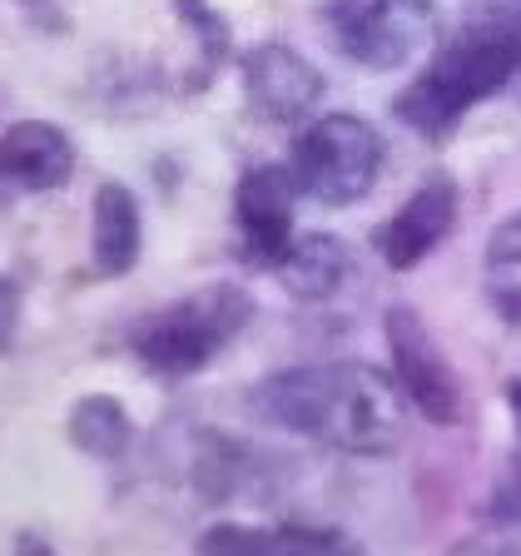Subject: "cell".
I'll return each instance as SVG.
<instances>
[{"mask_svg": "<svg viewBox=\"0 0 521 556\" xmlns=\"http://www.w3.org/2000/svg\"><path fill=\"white\" fill-rule=\"evenodd\" d=\"M174 11H179V21H185L189 30H194V40H199V70H194V80H204L208 70H219L224 50H229V25L208 11L204 0H174Z\"/></svg>", "mask_w": 521, "mask_h": 556, "instance_id": "5bb4252c", "label": "cell"}, {"mask_svg": "<svg viewBox=\"0 0 521 556\" xmlns=\"http://www.w3.org/2000/svg\"><path fill=\"white\" fill-rule=\"evenodd\" d=\"M139 243H144V219L125 185H100L90 208V258L104 278H125L139 264Z\"/></svg>", "mask_w": 521, "mask_h": 556, "instance_id": "8fae6325", "label": "cell"}, {"mask_svg": "<svg viewBox=\"0 0 521 556\" xmlns=\"http://www.w3.org/2000/svg\"><path fill=\"white\" fill-rule=\"evenodd\" d=\"M347 268H353V258H347L343 239H333V233H303V239H293L283 249L274 274L283 283V293H293L298 303H323L343 289Z\"/></svg>", "mask_w": 521, "mask_h": 556, "instance_id": "7c38bea8", "label": "cell"}, {"mask_svg": "<svg viewBox=\"0 0 521 556\" xmlns=\"http://www.w3.org/2000/svg\"><path fill=\"white\" fill-rule=\"evenodd\" d=\"M387 353H393V378L407 393V403L417 413L452 428L462 422V378L452 372L447 353L437 348V338L428 333L422 313L412 308H387Z\"/></svg>", "mask_w": 521, "mask_h": 556, "instance_id": "8992f818", "label": "cell"}, {"mask_svg": "<svg viewBox=\"0 0 521 556\" xmlns=\"http://www.w3.org/2000/svg\"><path fill=\"white\" fill-rule=\"evenodd\" d=\"M258 417L343 452H393L403 438L407 393L397 378L363 363H318L264 378L249 393Z\"/></svg>", "mask_w": 521, "mask_h": 556, "instance_id": "6da1fadb", "label": "cell"}, {"mask_svg": "<svg viewBox=\"0 0 521 556\" xmlns=\"http://www.w3.org/2000/svg\"><path fill=\"white\" fill-rule=\"evenodd\" d=\"M15 328H21V283L0 274V353H11Z\"/></svg>", "mask_w": 521, "mask_h": 556, "instance_id": "e0dca14e", "label": "cell"}, {"mask_svg": "<svg viewBox=\"0 0 521 556\" xmlns=\"http://www.w3.org/2000/svg\"><path fill=\"white\" fill-rule=\"evenodd\" d=\"M69 442L85 452V457H100V463H115L125 457L129 442H135V422H129L125 403L110 393H90L75 403L69 413Z\"/></svg>", "mask_w": 521, "mask_h": 556, "instance_id": "4fadbf2b", "label": "cell"}, {"mask_svg": "<svg viewBox=\"0 0 521 556\" xmlns=\"http://www.w3.org/2000/svg\"><path fill=\"white\" fill-rule=\"evenodd\" d=\"M486 299L507 324L521 328V258H486Z\"/></svg>", "mask_w": 521, "mask_h": 556, "instance_id": "9a60e30c", "label": "cell"}, {"mask_svg": "<svg viewBox=\"0 0 521 556\" xmlns=\"http://www.w3.org/2000/svg\"><path fill=\"white\" fill-rule=\"evenodd\" d=\"M303 189L289 164H258L233 189V219L243 233V254L258 268H274L293 243V199Z\"/></svg>", "mask_w": 521, "mask_h": 556, "instance_id": "52a82bcc", "label": "cell"}, {"mask_svg": "<svg viewBox=\"0 0 521 556\" xmlns=\"http://www.w3.org/2000/svg\"><path fill=\"white\" fill-rule=\"evenodd\" d=\"M69 174H75V144L60 125L21 119L0 135V185L46 194V189L69 185Z\"/></svg>", "mask_w": 521, "mask_h": 556, "instance_id": "30bf717a", "label": "cell"}, {"mask_svg": "<svg viewBox=\"0 0 521 556\" xmlns=\"http://www.w3.org/2000/svg\"><path fill=\"white\" fill-rule=\"evenodd\" d=\"M486 258H521V214H511L497 233H492V249Z\"/></svg>", "mask_w": 521, "mask_h": 556, "instance_id": "ac0fdd59", "label": "cell"}, {"mask_svg": "<svg viewBox=\"0 0 521 556\" xmlns=\"http://www.w3.org/2000/svg\"><path fill=\"white\" fill-rule=\"evenodd\" d=\"M323 21L338 50L363 70H403L437 46L432 0H328Z\"/></svg>", "mask_w": 521, "mask_h": 556, "instance_id": "5b68a950", "label": "cell"}, {"mask_svg": "<svg viewBox=\"0 0 521 556\" xmlns=\"http://www.w3.org/2000/svg\"><path fill=\"white\" fill-rule=\"evenodd\" d=\"M243 90H249V104L264 119L298 125L323 94V75H318V65L308 55L268 40V46H254L243 55Z\"/></svg>", "mask_w": 521, "mask_h": 556, "instance_id": "ba28073f", "label": "cell"}, {"mask_svg": "<svg viewBox=\"0 0 521 556\" xmlns=\"http://www.w3.org/2000/svg\"><path fill=\"white\" fill-rule=\"evenodd\" d=\"M382 160H387V144H382V135L368 119L323 115L293 139L289 169L308 199L347 208V204H358L363 194H372V185H378V174H382Z\"/></svg>", "mask_w": 521, "mask_h": 556, "instance_id": "277c9868", "label": "cell"}, {"mask_svg": "<svg viewBox=\"0 0 521 556\" xmlns=\"http://www.w3.org/2000/svg\"><path fill=\"white\" fill-rule=\"evenodd\" d=\"M517 70H521V0H507L492 15L462 25L447 46L432 50L422 75L393 100V115L412 135L442 144L467 119V110H476L482 100L507 90L517 80Z\"/></svg>", "mask_w": 521, "mask_h": 556, "instance_id": "7a4b0ae2", "label": "cell"}, {"mask_svg": "<svg viewBox=\"0 0 521 556\" xmlns=\"http://www.w3.org/2000/svg\"><path fill=\"white\" fill-rule=\"evenodd\" d=\"M452 229H457V185L437 174L422 189H412V199L372 233V249L387 268H417Z\"/></svg>", "mask_w": 521, "mask_h": 556, "instance_id": "9c48e42d", "label": "cell"}, {"mask_svg": "<svg viewBox=\"0 0 521 556\" xmlns=\"http://www.w3.org/2000/svg\"><path fill=\"white\" fill-rule=\"evenodd\" d=\"M507 403H511V417H517V432H521V382L507 388Z\"/></svg>", "mask_w": 521, "mask_h": 556, "instance_id": "d6986e66", "label": "cell"}, {"mask_svg": "<svg viewBox=\"0 0 521 556\" xmlns=\"http://www.w3.org/2000/svg\"><path fill=\"white\" fill-rule=\"evenodd\" d=\"M249 318H254V299L239 283H208V289L139 318L129 348L160 378H189L204 363H214V353H224Z\"/></svg>", "mask_w": 521, "mask_h": 556, "instance_id": "3957f363", "label": "cell"}, {"mask_svg": "<svg viewBox=\"0 0 521 556\" xmlns=\"http://www.w3.org/2000/svg\"><path fill=\"white\" fill-rule=\"evenodd\" d=\"M486 511H492V517H497V521H507V527H511V521H521V463L511 467L507 477H501V486H497V492H492V502H486Z\"/></svg>", "mask_w": 521, "mask_h": 556, "instance_id": "2e32d148", "label": "cell"}]
</instances>
